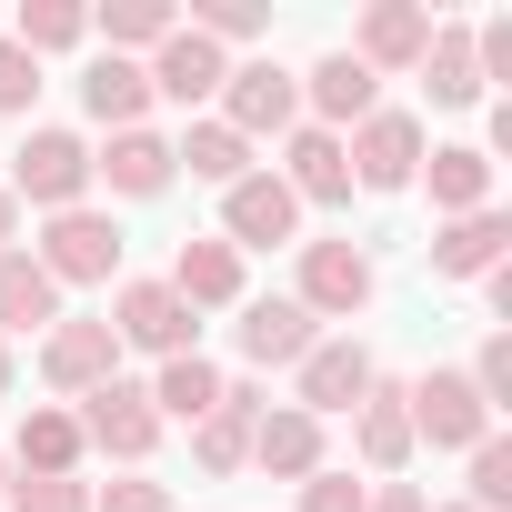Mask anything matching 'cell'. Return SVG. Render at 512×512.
Returning <instances> with one entry per match:
<instances>
[{"label": "cell", "instance_id": "6da1fadb", "mask_svg": "<svg viewBox=\"0 0 512 512\" xmlns=\"http://www.w3.org/2000/svg\"><path fill=\"white\" fill-rule=\"evenodd\" d=\"M71 422H81V442H91V452H111V462H141V452L161 442L151 392H141V382H121V372H111L101 392H81V412H71Z\"/></svg>", "mask_w": 512, "mask_h": 512}, {"label": "cell", "instance_id": "7a4b0ae2", "mask_svg": "<svg viewBox=\"0 0 512 512\" xmlns=\"http://www.w3.org/2000/svg\"><path fill=\"white\" fill-rule=\"evenodd\" d=\"M31 262H41L51 282H111V272H121V221H111V211H51V231H41Z\"/></svg>", "mask_w": 512, "mask_h": 512}, {"label": "cell", "instance_id": "3957f363", "mask_svg": "<svg viewBox=\"0 0 512 512\" xmlns=\"http://www.w3.org/2000/svg\"><path fill=\"white\" fill-rule=\"evenodd\" d=\"M81 191H91V151H81L71 131H31V141H21V161H11V201L81 211Z\"/></svg>", "mask_w": 512, "mask_h": 512}, {"label": "cell", "instance_id": "277c9868", "mask_svg": "<svg viewBox=\"0 0 512 512\" xmlns=\"http://www.w3.org/2000/svg\"><path fill=\"white\" fill-rule=\"evenodd\" d=\"M402 412H412V442H432V452H472V442L492 432V412H482V392H472L462 372L412 382V392H402Z\"/></svg>", "mask_w": 512, "mask_h": 512}, {"label": "cell", "instance_id": "5b68a950", "mask_svg": "<svg viewBox=\"0 0 512 512\" xmlns=\"http://www.w3.org/2000/svg\"><path fill=\"white\" fill-rule=\"evenodd\" d=\"M312 322H352L362 302H372V262L352 241H302V292H292Z\"/></svg>", "mask_w": 512, "mask_h": 512}, {"label": "cell", "instance_id": "8992f818", "mask_svg": "<svg viewBox=\"0 0 512 512\" xmlns=\"http://www.w3.org/2000/svg\"><path fill=\"white\" fill-rule=\"evenodd\" d=\"M292 111H302V81L282 71V61H241L231 81H221V131H292Z\"/></svg>", "mask_w": 512, "mask_h": 512}, {"label": "cell", "instance_id": "52a82bcc", "mask_svg": "<svg viewBox=\"0 0 512 512\" xmlns=\"http://www.w3.org/2000/svg\"><path fill=\"white\" fill-rule=\"evenodd\" d=\"M342 161L362 171V191H402V181L422 171V121H412V111H372V121L342 141Z\"/></svg>", "mask_w": 512, "mask_h": 512}, {"label": "cell", "instance_id": "ba28073f", "mask_svg": "<svg viewBox=\"0 0 512 512\" xmlns=\"http://www.w3.org/2000/svg\"><path fill=\"white\" fill-rule=\"evenodd\" d=\"M292 221H302V201L282 191V171H251V181L221 191V231H231V251H272V241H292Z\"/></svg>", "mask_w": 512, "mask_h": 512}, {"label": "cell", "instance_id": "9c48e42d", "mask_svg": "<svg viewBox=\"0 0 512 512\" xmlns=\"http://www.w3.org/2000/svg\"><path fill=\"white\" fill-rule=\"evenodd\" d=\"M422 51H432V11H412V0H372L362 11V41H352V61L382 81V71H422Z\"/></svg>", "mask_w": 512, "mask_h": 512}, {"label": "cell", "instance_id": "30bf717a", "mask_svg": "<svg viewBox=\"0 0 512 512\" xmlns=\"http://www.w3.org/2000/svg\"><path fill=\"white\" fill-rule=\"evenodd\" d=\"M191 332H201V322L171 302V282H131V292H121V312H111V342H141V352H161V362H181V352H191Z\"/></svg>", "mask_w": 512, "mask_h": 512}, {"label": "cell", "instance_id": "8fae6325", "mask_svg": "<svg viewBox=\"0 0 512 512\" xmlns=\"http://www.w3.org/2000/svg\"><path fill=\"white\" fill-rule=\"evenodd\" d=\"M362 392H372V352H362V342H312L292 412H312V422H322V412H362Z\"/></svg>", "mask_w": 512, "mask_h": 512}, {"label": "cell", "instance_id": "7c38bea8", "mask_svg": "<svg viewBox=\"0 0 512 512\" xmlns=\"http://www.w3.org/2000/svg\"><path fill=\"white\" fill-rule=\"evenodd\" d=\"M272 402L251 392V382H221V402L191 422V452H201V472H241L251 462V422H262Z\"/></svg>", "mask_w": 512, "mask_h": 512}, {"label": "cell", "instance_id": "4fadbf2b", "mask_svg": "<svg viewBox=\"0 0 512 512\" xmlns=\"http://www.w3.org/2000/svg\"><path fill=\"white\" fill-rule=\"evenodd\" d=\"M111 362H121L111 322H51V342H41V372H51L61 392H101V382H111Z\"/></svg>", "mask_w": 512, "mask_h": 512}, {"label": "cell", "instance_id": "5bb4252c", "mask_svg": "<svg viewBox=\"0 0 512 512\" xmlns=\"http://www.w3.org/2000/svg\"><path fill=\"white\" fill-rule=\"evenodd\" d=\"M502 251H512V221L502 211H462L432 231V272L442 282H472V272H502Z\"/></svg>", "mask_w": 512, "mask_h": 512}, {"label": "cell", "instance_id": "9a60e30c", "mask_svg": "<svg viewBox=\"0 0 512 512\" xmlns=\"http://www.w3.org/2000/svg\"><path fill=\"white\" fill-rule=\"evenodd\" d=\"M171 302H181V312H221V302H241V251H231V241H181Z\"/></svg>", "mask_w": 512, "mask_h": 512}, {"label": "cell", "instance_id": "2e32d148", "mask_svg": "<svg viewBox=\"0 0 512 512\" xmlns=\"http://www.w3.org/2000/svg\"><path fill=\"white\" fill-rule=\"evenodd\" d=\"M251 462H262V472H282V482H312L322 472V422L312 412H262V422H251Z\"/></svg>", "mask_w": 512, "mask_h": 512}, {"label": "cell", "instance_id": "e0dca14e", "mask_svg": "<svg viewBox=\"0 0 512 512\" xmlns=\"http://www.w3.org/2000/svg\"><path fill=\"white\" fill-rule=\"evenodd\" d=\"M221 81H231V61H221L201 31H171V41H161V61H151V91H161V101H181V111H191V101H211Z\"/></svg>", "mask_w": 512, "mask_h": 512}, {"label": "cell", "instance_id": "ac0fdd59", "mask_svg": "<svg viewBox=\"0 0 512 512\" xmlns=\"http://www.w3.org/2000/svg\"><path fill=\"white\" fill-rule=\"evenodd\" d=\"M81 101H91V121H101V131H141V111H151V71L101 51V61L81 71Z\"/></svg>", "mask_w": 512, "mask_h": 512}, {"label": "cell", "instance_id": "d6986e66", "mask_svg": "<svg viewBox=\"0 0 512 512\" xmlns=\"http://www.w3.org/2000/svg\"><path fill=\"white\" fill-rule=\"evenodd\" d=\"M91 171H101L111 191L151 201V191H171V171H181V161H171V141H161V131H111V151H101Z\"/></svg>", "mask_w": 512, "mask_h": 512}, {"label": "cell", "instance_id": "ffe728a7", "mask_svg": "<svg viewBox=\"0 0 512 512\" xmlns=\"http://www.w3.org/2000/svg\"><path fill=\"white\" fill-rule=\"evenodd\" d=\"M41 322H61V282L31 251H0V332H41Z\"/></svg>", "mask_w": 512, "mask_h": 512}, {"label": "cell", "instance_id": "44dd1931", "mask_svg": "<svg viewBox=\"0 0 512 512\" xmlns=\"http://www.w3.org/2000/svg\"><path fill=\"white\" fill-rule=\"evenodd\" d=\"M282 191L292 201H342L352 191V161H342V131H292V171H282Z\"/></svg>", "mask_w": 512, "mask_h": 512}, {"label": "cell", "instance_id": "7402d4cb", "mask_svg": "<svg viewBox=\"0 0 512 512\" xmlns=\"http://www.w3.org/2000/svg\"><path fill=\"white\" fill-rule=\"evenodd\" d=\"M302 352H312V312L302 302H251L241 312V362L272 372V362H302Z\"/></svg>", "mask_w": 512, "mask_h": 512}, {"label": "cell", "instance_id": "603a6c76", "mask_svg": "<svg viewBox=\"0 0 512 512\" xmlns=\"http://www.w3.org/2000/svg\"><path fill=\"white\" fill-rule=\"evenodd\" d=\"M302 91H312V111H322V131H332V121H372V91H382V81H372L352 51H332V61H312Z\"/></svg>", "mask_w": 512, "mask_h": 512}, {"label": "cell", "instance_id": "cb8c5ba5", "mask_svg": "<svg viewBox=\"0 0 512 512\" xmlns=\"http://www.w3.org/2000/svg\"><path fill=\"white\" fill-rule=\"evenodd\" d=\"M171 161H191V181H221V191H231V181H251V141H241V131H221V121H191V131L171 141Z\"/></svg>", "mask_w": 512, "mask_h": 512}, {"label": "cell", "instance_id": "d4e9b609", "mask_svg": "<svg viewBox=\"0 0 512 512\" xmlns=\"http://www.w3.org/2000/svg\"><path fill=\"white\" fill-rule=\"evenodd\" d=\"M81 452H91V442H81V422H71V412H31V422H21V472H31V482L81 472Z\"/></svg>", "mask_w": 512, "mask_h": 512}, {"label": "cell", "instance_id": "484cf974", "mask_svg": "<svg viewBox=\"0 0 512 512\" xmlns=\"http://www.w3.org/2000/svg\"><path fill=\"white\" fill-rule=\"evenodd\" d=\"M432 211H442V221L492 211V161H482V151H432Z\"/></svg>", "mask_w": 512, "mask_h": 512}, {"label": "cell", "instance_id": "4316f807", "mask_svg": "<svg viewBox=\"0 0 512 512\" xmlns=\"http://www.w3.org/2000/svg\"><path fill=\"white\" fill-rule=\"evenodd\" d=\"M362 462H372V472H402V462H412V412H402V392H382V382L362 392Z\"/></svg>", "mask_w": 512, "mask_h": 512}, {"label": "cell", "instance_id": "83f0119b", "mask_svg": "<svg viewBox=\"0 0 512 512\" xmlns=\"http://www.w3.org/2000/svg\"><path fill=\"white\" fill-rule=\"evenodd\" d=\"M422 81H432V101H482V71H472V31H432V51H422Z\"/></svg>", "mask_w": 512, "mask_h": 512}, {"label": "cell", "instance_id": "f1b7e54d", "mask_svg": "<svg viewBox=\"0 0 512 512\" xmlns=\"http://www.w3.org/2000/svg\"><path fill=\"white\" fill-rule=\"evenodd\" d=\"M221 402V372L201 362V352H181V362H161V382H151V412H181V422H201Z\"/></svg>", "mask_w": 512, "mask_h": 512}, {"label": "cell", "instance_id": "f546056e", "mask_svg": "<svg viewBox=\"0 0 512 512\" xmlns=\"http://www.w3.org/2000/svg\"><path fill=\"white\" fill-rule=\"evenodd\" d=\"M101 31H111V61H121V51H161L181 21H171V0H111Z\"/></svg>", "mask_w": 512, "mask_h": 512}, {"label": "cell", "instance_id": "4dcf8cb0", "mask_svg": "<svg viewBox=\"0 0 512 512\" xmlns=\"http://www.w3.org/2000/svg\"><path fill=\"white\" fill-rule=\"evenodd\" d=\"M81 31H91V11H81V0H31V11H21V31H11V41H21L31 61H41V51H71Z\"/></svg>", "mask_w": 512, "mask_h": 512}, {"label": "cell", "instance_id": "1f68e13d", "mask_svg": "<svg viewBox=\"0 0 512 512\" xmlns=\"http://www.w3.org/2000/svg\"><path fill=\"white\" fill-rule=\"evenodd\" d=\"M502 502H512V442L482 432L472 442V512H502Z\"/></svg>", "mask_w": 512, "mask_h": 512}, {"label": "cell", "instance_id": "d6a6232c", "mask_svg": "<svg viewBox=\"0 0 512 512\" xmlns=\"http://www.w3.org/2000/svg\"><path fill=\"white\" fill-rule=\"evenodd\" d=\"M191 31H201L211 51H221V41H262V11H251V0H201Z\"/></svg>", "mask_w": 512, "mask_h": 512}, {"label": "cell", "instance_id": "836d02e7", "mask_svg": "<svg viewBox=\"0 0 512 512\" xmlns=\"http://www.w3.org/2000/svg\"><path fill=\"white\" fill-rule=\"evenodd\" d=\"M302 512H372V482H352V472H312V482H302Z\"/></svg>", "mask_w": 512, "mask_h": 512}, {"label": "cell", "instance_id": "e575fe53", "mask_svg": "<svg viewBox=\"0 0 512 512\" xmlns=\"http://www.w3.org/2000/svg\"><path fill=\"white\" fill-rule=\"evenodd\" d=\"M31 101H41V61L21 41H0V111H31Z\"/></svg>", "mask_w": 512, "mask_h": 512}, {"label": "cell", "instance_id": "d590c367", "mask_svg": "<svg viewBox=\"0 0 512 512\" xmlns=\"http://www.w3.org/2000/svg\"><path fill=\"white\" fill-rule=\"evenodd\" d=\"M11 512H91V492L61 472V482H11Z\"/></svg>", "mask_w": 512, "mask_h": 512}, {"label": "cell", "instance_id": "8d00e7d4", "mask_svg": "<svg viewBox=\"0 0 512 512\" xmlns=\"http://www.w3.org/2000/svg\"><path fill=\"white\" fill-rule=\"evenodd\" d=\"M91 512H171V482H111Z\"/></svg>", "mask_w": 512, "mask_h": 512}, {"label": "cell", "instance_id": "74e56055", "mask_svg": "<svg viewBox=\"0 0 512 512\" xmlns=\"http://www.w3.org/2000/svg\"><path fill=\"white\" fill-rule=\"evenodd\" d=\"M372 512H432V502H422L412 482H382V492H372Z\"/></svg>", "mask_w": 512, "mask_h": 512}, {"label": "cell", "instance_id": "f35d334b", "mask_svg": "<svg viewBox=\"0 0 512 512\" xmlns=\"http://www.w3.org/2000/svg\"><path fill=\"white\" fill-rule=\"evenodd\" d=\"M11 221H21V201H11V191H0V241H11Z\"/></svg>", "mask_w": 512, "mask_h": 512}, {"label": "cell", "instance_id": "ab89813d", "mask_svg": "<svg viewBox=\"0 0 512 512\" xmlns=\"http://www.w3.org/2000/svg\"><path fill=\"white\" fill-rule=\"evenodd\" d=\"M0 392H11V342H0Z\"/></svg>", "mask_w": 512, "mask_h": 512}, {"label": "cell", "instance_id": "60d3db41", "mask_svg": "<svg viewBox=\"0 0 512 512\" xmlns=\"http://www.w3.org/2000/svg\"><path fill=\"white\" fill-rule=\"evenodd\" d=\"M0 502H11V462H0Z\"/></svg>", "mask_w": 512, "mask_h": 512}, {"label": "cell", "instance_id": "b9f144b4", "mask_svg": "<svg viewBox=\"0 0 512 512\" xmlns=\"http://www.w3.org/2000/svg\"><path fill=\"white\" fill-rule=\"evenodd\" d=\"M442 512H472V502H442Z\"/></svg>", "mask_w": 512, "mask_h": 512}]
</instances>
